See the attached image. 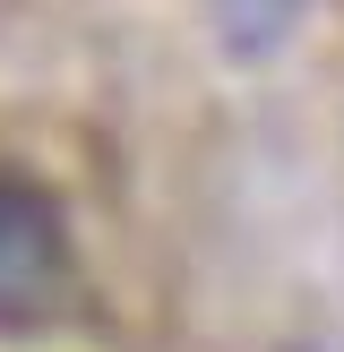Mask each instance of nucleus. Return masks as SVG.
<instances>
[{
  "label": "nucleus",
  "mask_w": 344,
  "mask_h": 352,
  "mask_svg": "<svg viewBox=\"0 0 344 352\" xmlns=\"http://www.w3.org/2000/svg\"><path fill=\"white\" fill-rule=\"evenodd\" d=\"M78 318V241L43 181L0 172V344H34Z\"/></svg>",
  "instance_id": "f257e3e1"
},
{
  "label": "nucleus",
  "mask_w": 344,
  "mask_h": 352,
  "mask_svg": "<svg viewBox=\"0 0 344 352\" xmlns=\"http://www.w3.org/2000/svg\"><path fill=\"white\" fill-rule=\"evenodd\" d=\"M224 17L233 9H250V26H241V52H258V43H275V34L292 26V9H301V0H215Z\"/></svg>",
  "instance_id": "f03ea898"
}]
</instances>
